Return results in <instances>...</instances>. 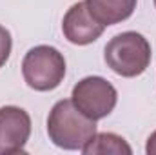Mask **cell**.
Masks as SVG:
<instances>
[{
  "instance_id": "obj_1",
  "label": "cell",
  "mask_w": 156,
  "mask_h": 155,
  "mask_svg": "<svg viewBox=\"0 0 156 155\" xmlns=\"http://www.w3.org/2000/svg\"><path fill=\"white\" fill-rule=\"evenodd\" d=\"M96 133V120L83 115L71 99L58 100L47 117L51 142L64 150H82Z\"/></svg>"
},
{
  "instance_id": "obj_2",
  "label": "cell",
  "mask_w": 156,
  "mask_h": 155,
  "mask_svg": "<svg viewBox=\"0 0 156 155\" xmlns=\"http://www.w3.org/2000/svg\"><path fill=\"white\" fill-rule=\"evenodd\" d=\"M151 44L136 31H123L107 42L104 59L116 75L133 78L142 75L151 64Z\"/></svg>"
},
{
  "instance_id": "obj_3",
  "label": "cell",
  "mask_w": 156,
  "mask_h": 155,
  "mask_svg": "<svg viewBox=\"0 0 156 155\" xmlns=\"http://www.w3.org/2000/svg\"><path fill=\"white\" fill-rule=\"evenodd\" d=\"M26 84L35 91H53L66 77V59L53 46H35L22 60Z\"/></svg>"
},
{
  "instance_id": "obj_4",
  "label": "cell",
  "mask_w": 156,
  "mask_h": 155,
  "mask_svg": "<svg viewBox=\"0 0 156 155\" xmlns=\"http://www.w3.org/2000/svg\"><path fill=\"white\" fill-rule=\"evenodd\" d=\"M71 100L83 115L93 120H100L115 110L118 91L104 77H85L75 84Z\"/></svg>"
},
{
  "instance_id": "obj_5",
  "label": "cell",
  "mask_w": 156,
  "mask_h": 155,
  "mask_svg": "<svg viewBox=\"0 0 156 155\" xmlns=\"http://www.w3.org/2000/svg\"><path fill=\"white\" fill-rule=\"evenodd\" d=\"M31 135V117L18 106L0 108V155L24 153Z\"/></svg>"
},
{
  "instance_id": "obj_6",
  "label": "cell",
  "mask_w": 156,
  "mask_h": 155,
  "mask_svg": "<svg viewBox=\"0 0 156 155\" xmlns=\"http://www.w3.org/2000/svg\"><path fill=\"white\" fill-rule=\"evenodd\" d=\"M105 26L94 18V15L89 11L85 2H78L71 6L64 17L62 31L64 37L75 46H87L100 39Z\"/></svg>"
},
{
  "instance_id": "obj_7",
  "label": "cell",
  "mask_w": 156,
  "mask_h": 155,
  "mask_svg": "<svg viewBox=\"0 0 156 155\" xmlns=\"http://www.w3.org/2000/svg\"><path fill=\"white\" fill-rule=\"evenodd\" d=\"M136 2L138 0H85L89 11L105 28L127 20L136 9Z\"/></svg>"
},
{
  "instance_id": "obj_8",
  "label": "cell",
  "mask_w": 156,
  "mask_h": 155,
  "mask_svg": "<svg viewBox=\"0 0 156 155\" xmlns=\"http://www.w3.org/2000/svg\"><path fill=\"white\" fill-rule=\"evenodd\" d=\"M82 152L85 155H131L133 148L127 144V141L123 137H120L116 133H94L93 139L82 148Z\"/></svg>"
},
{
  "instance_id": "obj_9",
  "label": "cell",
  "mask_w": 156,
  "mask_h": 155,
  "mask_svg": "<svg viewBox=\"0 0 156 155\" xmlns=\"http://www.w3.org/2000/svg\"><path fill=\"white\" fill-rule=\"evenodd\" d=\"M11 47H13V39H11V33L0 26V68L5 66L9 55H11Z\"/></svg>"
},
{
  "instance_id": "obj_10",
  "label": "cell",
  "mask_w": 156,
  "mask_h": 155,
  "mask_svg": "<svg viewBox=\"0 0 156 155\" xmlns=\"http://www.w3.org/2000/svg\"><path fill=\"white\" fill-rule=\"evenodd\" d=\"M145 152H147L149 155H156V131H153V133H151V137L147 139Z\"/></svg>"
},
{
  "instance_id": "obj_11",
  "label": "cell",
  "mask_w": 156,
  "mask_h": 155,
  "mask_svg": "<svg viewBox=\"0 0 156 155\" xmlns=\"http://www.w3.org/2000/svg\"><path fill=\"white\" fill-rule=\"evenodd\" d=\"M154 7H156V0H154Z\"/></svg>"
}]
</instances>
